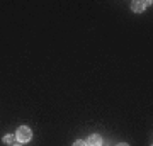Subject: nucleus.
Masks as SVG:
<instances>
[{
	"label": "nucleus",
	"mask_w": 153,
	"mask_h": 146,
	"mask_svg": "<svg viewBox=\"0 0 153 146\" xmlns=\"http://www.w3.org/2000/svg\"><path fill=\"white\" fill-rule=\"evenodd\" d=\"M73 146H87V143H85V141H82V139H78V141H75V143H73Z\"/></svg>",
	"instance_id": "39448f33"
},
{
	"label": "nucleus",
	"mask_w": 153,
	"mask_h": 146,
	"mask_svg": "<svg viewBox=\"0 0 153 146\" xmlns=\"http://www.w3.org/2000/svg\"><path fill=\"white\" fill-rule=\"evenodd\" d=\"M31 138H33V133H31V129H29L27 126H21V127L17 129L16 139L19 141V143H27Z\"/></svg>",
	"instance_id": "f257e3e1"
},
{
	"label": "nucleus",
	"mask_w": 153,
	"mask_h": 146,
	"mask_svg": "<svg viewBox=\"0 0 153 146\" xmlns=\"http://www.w3.org/2000/svg\"><path fill=\"white\" fill-rule=\"evenodd\" d=\"M145 7H146V2H133L131 4V9L134 12H138V14L145 10Z\"/></svg>",
	"instance_id": "7ed1b4c3"
},
{
	"label": "nucleus",
	"mask_w": 153,
	"mask_h": 146,
	"mask_svg": "<svg viewBox=\"0 0 153 146\" xmlns=\"http://www.w3.org/2000/svg\"><path fill=\"white\" fill-rule=\"evenodd\" d=\"M87 146H102V138L99 134H92L87 139Z\"/></svg>",
	"instance_id": "f03ea898"
},
{
	"label": "nucleus",
	"mask_w": 153,
	"mask_h": 146,
	"mask_svg": "<svg viewBox=\"0 0 153 146\" xmlns=\"http://www.w3.org/2000/svg\"><path fill=\"white\" fill-rule=\"evenodd\" d=\"M116 146H129L128 143H119V145H116Z\"/></svg>",
	"instance_id": "423d86ee"
},
{
	"label": "nucleus",
	"mask_w": 153,
	"mask_h": 146,
	"mask_svg": "<svg viewBox=\"0 0 153 146\" xmlns=\"http://www.w3.org/2000/svg\"><path fill=\"white\" fill-rule=\"evenodd\" d=\"M4 143H7V145H10V143H14V136H12V134L4 136Z\"/></svg>",
	"instance_id": "20e7f679"
},
{
	"label": "nucleus",
	"mask_w": 153,
	"mask_h": 146,
	"mask_svg": "<svg viewBox=\"0 0 153 146\" xmlns=\"http://www.w3.org/2000/svg\"><path fill=\"white\" fill-rule=\"evenodd\" d=\"M12 146H21V145H14V143H12Z\"/></svg>",
	"instance_id": "0eeeda50"
}]
</instances>
